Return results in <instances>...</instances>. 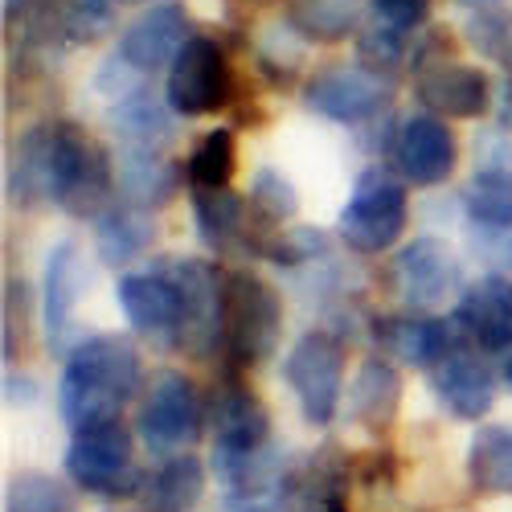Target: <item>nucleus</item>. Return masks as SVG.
Wrapping results in <instances>:
<instances>
[{"instance_id":"obj_18","label":"nucleus","mask_w":512,"mask_h":512,"mask_svg":"<svg viewBox=\"0 0 512 512\" xmlns=\"http://www.w3.org/2000/svg\"><path fill=\"white\" fill-rule=\"evenodd\" d=\"M82 295V263L78 246L58 242L46 254V271H41V328H46L50 349L70 353V332H74V304Z\"/></svg>"},{"instance_id":"obj_21","label":"nucleus","mask_w":512,"mask_h":512,"mask_svg":"<svg viewBox=\"0 0 512 512\" xmlns=\"http://www.w3.org/2000/svg\"><path fill=\"white\" fill-rule=\"evenodd\" d=\"M377 345L410 369H439L451 357V328L435 316H386L377 324Z\"/></svg>"},{"instance_id":"obj_31","label":"nucleus","mask_w":512,"mask_h":512,"mask_svg":"<svg viewBox=\"0 0 512 512\" xmlns=\"http://www.w3.org/2000/svg\"><path fill=\"white\" fill-rule=\"evenodd\" d=\"M5 512H78V504L62 480L46 472H21L5 488Z\"/></svg>"},{"instance_id":"obj_42","label":"nucleus","mask_w":512,"mask_h":512,"mask_svg":"<svg viewBox=\"0 0 512 512\" xmlns=\"http://www.w3.org/2000/svg\"><path fill=\"white\" fill-rule=\"evenodd\" d=\"M123 5H144V0H123Z\"/></svg>"},{"instance_id":"obj_33","label":"nucleus","mask_w":512,"mask_h":512,"mask_svg":"<svg viewBox=\"0 0 512 512\" xmlns=\"http://www.w3.org/2000/svg\"><path fill=\"white\" fill-rule=\"evenodd\" d=\"M250 209L259 213V218H267L271 226L295 218V209H300V197H295L291 181L283 173H275V168H259L250 181Z\"/></svg>"},{"instance_id":"obj_4","label":"nucleus","mask_w":512,"mask_h":512,"mask_svg":"<svg viewBox=\"0 0 512 512\" xmlns=\"http://www.w3.org/2000/svg\"><path fill=\"white\" fill-rule=\"evenodd\" d=\"M406 218H410L406 185L398 177H390L386 168H365L349 193V201H345V209H340L336 230L349 250L381 254L402 238Z\"/></svg>"},{"instance_id":"obj_11","label":"nucleus","mask_w":512,"mask_h":512,"mask_svg":"<svg viewBox=\"0 0 512 512\" xmlns=\"http://www.w3.org/2000/svg\"><path fill=\"white\" fill-rule=\"evenodd\" d=\"M459 259L443 238H410L390 259V287L406 308H439L459 291Z\"/></svg>"},{"instance_id":"obj_3","label":"nucleus","mask_w":512,"mask_h":512,"mask_svg":"<svg viewBox=\"0 0 512 512\" xmlns=\"http://www.w3.org/2000/svg\"><path fill=\"white\" fill-rule=\"evenodd\" d=\"M66 476L74 488H82L87 496H99V500L140 496L144 472L136 467L132 431H127L119 418L74 431V439L66 447Z\"/></svg>"},{"instance_id":"obj_7","label":"nucleus","mask_w":512,"mask_h":512,"mask_svg":"<svg viewBox=\"0 0 512 512\" xmlns=\"http://www.w3.org/2000/svg\"><path fill=\"white\" fill-rule=\"evenodd\" d=\"M234 95V74H230V58L213 37L193 33L185 41V50L173 58L164 78V99L177 115L197 119V115H213L222 111Z\"/></svg>"},{"instance_id":"obj_22","label":"nucleus","mask_w":512,"mask_h":512,"mask_svg":"<svg viewBox=\"0 0 512 512\" xmlns=\"http://www.w3.org/2000/svg\"><path fill=\"white\" fill-rule=\"evenodd\" d=\"M402 402V377L386 357H365L353 386H349V414L353 422L369 426V431H386L398 418Z\"/></svg>"},{"instance_id":"obj_15","label":"nucleus","mask_w":512,"mask_h":512,"mask_svg":"<svg viewBox=\"0 0 512 512\" xmlns=\"http://www.w3.org/2000/svg\"><path fill=\"white\" fill-rule=\"evenodd\" d=\"M193 37L189 29V13L185 5H173V0H164V5H152L148 13H140L132 25L119 33V46L115 54L136 66L144 78L160 74L173 66V58L185 50V41Z\"/></svg>"},{"instance_id":"obj_37","label":"nucleus","mask_w":512,"mask_h":512,"mask_svg":"<svg viewBox=\"0 0 512 512\" xmlns=\"http://www.w3.org/2000/svg\"><path fill=\"white\" fill-rule=\"evenodd\" d=\"M496 119L504 132H512V74L500 78V91H496Z\"/></svg>"},{"instance_id":"obj_1","label":"nucleus","mask_w":512,"mask_h":512,"mask_svg":"<svg viewBox=\"0 0 512 512\" xmlns=\"http://www.w3.org/2000/svg\"><path fill=\"white\" fill-rule=\"evenodd\" d=\"M140 353L123 336H87L82 345L66 353L62 381H58V406L70 431L95 422H111L123 406L140 394Z\"/></svg>"},{"instance_id":"obj_40","label":"nucleus","mask_w":512,"mask_h":512,"mask_svg":"<svg viewBox=\"0 0 512 512\" xmlns=\"http://www.w3.org/2000/svg\"><path fill=\"white\" fill-rule=\"evenodd\" d=\"M25 5H29V0H5V17L13 21V17H17L21 9H25Z\"/></svg>"},{"instance_id":"obj_9","label":"nucleus","mask_w":512,"mask_h":512,"mask_svg":"<svg viewBox=\"0 0 512 512\" xmlns=\"http://www.w3.org/2000/svg\"><path fill=\"white\" fill-rule=\"evenodd\" d=\"M181 283V340L177 345L205 361L218 349H226V279L213 263L205 259H181L168 263Z\"/></svg>"},{"instance_id":"obj_8","label":"nucleus","mask_w":512,"mask_h":512,"mask_svg":"<svg viewBox=\"0 0 512 512\" xmlns=\"http://www.w3.org/2000/svg\"><path fill=\"white\" fill-rule=\"evenodd\" d=\"M283 373L295 402H300V414L312 426H328L340 410V394H345V353H340V340H332L328 332H304L287 353Z\"/></svg>"},{"instance_id":"obj_5","label":"nucleus","mask_w":512,"mask_h":512,"mask_svg":"<svg viewBox=\"0 0 512 512\" xmlns=\"http://www.w3.org/2000/svg\"><path fill=\"white\" fill-rule=\"evenodd\" d=\"M279 332V291L259 275L234 271L226 279V353H234L238 365H263L279 349Z\"/></svg>"},{"instance_id":"obj_36","label":"nucleus","mask_w":512,"mask_h":512,"mask_svg":"<svg viewBox=\"0 0 512 512\" xmlns=\"http://www.w3.org/2000/svg\"><path fill=\"white\" fill-rule=\"evenodd\" d=\"M369 13L377 25L398 29V33H414L431 17V0H369Z\"/></svg>"},{"instance_id":"obj_38","label":"nucleus","mask_w":512,"mask_h":512,"mask_svg":"<svg viewBox=\"0 0 512 512\" xmlns=\"http://www.w3.org/2000/svg\"><path fill=\"white\" fill-rule=\"evenodd\" d=\"M312 512H349V504H345V496H340L336 488H328L320 500H316V508Z\"/></svg>"},{"instance_id":"obj_39","label":"nucleus","mask_w":512,"mask_h":512,"mask_svg":"<svg viewBox=\"0 0 512 512\" xmlns=\"http://www.w3.org/2000/svg\"><path fill=\"white\" fill-rule=\"evenodd\" d=\"M455 5L472 9V13H492V9H500V5H504V0H455Z\"/></svg>"},{"instance_id":"obj_13","label":"nucleus","mask_w":512,"mask_h":512,"mask_svg":"<svg viewBox=\"0 0 512 512\" xmlns=\"http://www.w3.org/2000/svg\"><path fill=\"white\" fill-rule=\"evenodd\" d=\"M455 160H459V144H455V132L443 123V115L426 111V115H410L398 123L394 164L410 185L418 189L443 185L455 173Z\"/></svg>"},{"instance_id":"obj_35","label":"nucleus","mask_w":512,"mask_h":512,"mask_svg":"<svg viewBox=\"0 0 512 512\" xmlns=\"http://www.w3.org/2000/svg\"><path fill=\"white\" fill-rule=\"evenodd\" d=\"M291 492V480L287 476H275V480H259V484H242V488H226L222 504L213 512H279L283 500Z\"/></svg>"},{"instance_id":"obj_32","label":"nucleus","mask_w":512,"mask_h":512,"mask_svg":"<svg viewBox=\"0 0 512 512\" xmlns=\"http://www.w3.org/2000/svg\"><path fill=\"white\" fill-rule=\"evenodd\" d=\"M119 0H58V33L70 46H91L115 29Z\"/></svg>"},{"instance_id":"obj_14","label":"nucleus","mask_w":512,"mask_h":512,"mask_svg":"<svg viewBox=\"0 0 512 512\" xmlns=\"http://www.w3.org/2000/svg\"><path fill=\"white\" fill-rule=\"evenodd\" d=\"M463 209L488 234L512 230V144L504 136H480L472 181L463 189Z\"/></svg>"},{"instance_id":"obj_41","label":"nucleus","mask_w":512,"mask_h":512,"mask_svg":"<svg viewBox=\"0 0 512 512\" xmlns=\"http://www.w3.org/2000/svg\"><path fill=\"white\" fill-rule=\"evenodd\" d=\"M504 386H508V394H512V353H508V361H504Z\"/></svg>"},{"instance_id":"obj_2","label":"nucleus","mask_w":512,"mask_h":512,"mask_svg":"<svg viewBox=\"0 0 512 512\" xmlns=\"http://www.w3.org/2000/svg\"><path fill=\"white\" fill-rule=\"evenodd\" d=\"M115 164L78 123H50V201L70 218H99L111 205Z\"/></svg>"},{"instance_id":"obj_16","label":"nucleus","mask_w":512,"mask_h":512,"mask_svg":"<svg viewBox=\"0 0 512 512\" xmlns=\"http://www.w3.org/2000/svg\"><path fill=\"white\" fill-rule=\"evenodd\" d=\"M455 320L480 353H512V279L484 275L463 287Z\"/></svg>"},{"instance_id":"obj_12","label":"nucleus","mask_w":512,"mask_h":512,"mask_svg":"<svg viewBox=\"0 0 512 512\" xmlns=\"http://www.w3.org/2000/svg\"><path fill=\"white\" fill-rule=\"evenodd\" d=\"M115 300L123 316L132 320L136 332L152 340H181V283L173 267H152V271H127L115 283Z\"/></svg>"},{"instance_id":"obj_20","label":"nucleus","mask_w":512,"mask_h":512,"mask_svg":"<svg viewBox=\"0 0 512 512\" xmlns=\"http://www.w3.org/2000/svg\"><path fill=\"white\" fill-rule=\"evenodd\" d=\"M435 398L447 406L451 418L476 422L496 402V377L476 353H451L435 369Z\"/></svg>"},{"instance_id":"obj_17","label":"nucleus","mask_w":512,"mask_h":512,"mask_svg":"<svg viewBox=\"0 0 512 512\" xmlns=\"http://www.w3.org/2000/svg\"><path fill=\"white\" fill-rule=\"evenodd\" d=\"M492 82L480 66L435 62L418 74V99L431 115L443 119H480L492 107Z\"/></svg>"},{"instance_id":"obj_25","label":"nucleus","mask_w":512,"mask_h":512,"mask_svg":"<svg viewBox=\"0 0 512 512\" xmlns=\"http://www.w3.org/2000/svg\"><path fill=\"white\" fill-rule=\"evenodd\" d=\"M467 484L480 496L512 492V422L476 426L472 443H467Z\"/></svg>"},{"instance_id":"obj_23","label":"nucleus","mask_w":512,"mask_h":512,"mask_svg":"<svg viewBox=\"0 0 512 512\" xmlns=\"http://www.w3.org/2000/svg\"><path fill=\"white\" fill-rule=\"evenodd\" d=\"M152 242H156V226L148 218V209L119 201V205H107L95 218V250L107 267L136 263L140 254H148Z\"/></svg>"},{"instance_id":"obj_19","label":"nucleus","mask_w":512,"mask_h":512,"mask_svg":"<svg viewBox=\"0 0 512 512\" xmlns=\"http://www.w3.org/2000/svg\"><path fill=\"white\" fill-rule=\"evenodd\" d=\"M181 168L160 156V148H119L115 156V193L136 209H160L177 197Z\"/></svg>"},{"instance_id":"obj_10","label":"nucleus","mask_w":512,"mask_h":512,"mask_svg":"<svg viewBox=\"0 0 512 512\" xmlns=\"http://www.w3.org/2000/svg\"><path fill=\"white\" fill-rule=\"evenodd\" d=\"M390 74L369 66H332L308 78L304 103L308 111L332 119V123H369L390 103Z\"/></svg>"},{"instance_id":"obj_6","label":"nucleus","mask_w":512,"mask_h":512,"mask_svg":"<svg viewBox=\"0 0 512 512\" xmlns=\"http://www.w3.org/2000/svg\"><path fill=\"white\" fill-rule=\"evenodd\" d=\"M201 426H205V410H201L197 386L181 369H160L152 377L140 418H136V431H140L144 447L160 459L181 455L201 439Z\"/></svg>"},{"instance_id":"obj_26","label":"nucleus","mask_w":512,"mask_h":512,"mask_svg":"<svg viewBox=\"0 0 512 512\" xmlns=\"http://www.w3.org/2000/svg\"><path fill=\"white\" fill-rule=\"evenodd\" d=\"M173 107L168 99H156L148 87L111 103V132L123 148H164L173 136Z\"/></svg>"},{"instance_id":"obj_34","label":"nucleus","mask_w":512,"mask_h":512,"mask_svg":"<svg viewBox=\"0 0 512 512\" xmlns=\"http://www.w3.org/2000/svg\"><path fill=\"white\" fill-rule=\"evenodd\" d=\"M406 37L410 33H398V29H386V25H369L361 37H357V58L361 66L369 70H381V74H390L406 62Z\"/></svg>"},{"instance_id":"obj_29","label":"nucleus","mask_w":512,"mask_h":512,"mask_svg":"<svg viewBox=\"0 0 512 512\" xmlns=\"http://www.w3.org/2000/svg\"><path fill=\"white\" fill-rule=\"evenodd\" d=\"M193 222L209 250H226L246 234V201L226 189H193Z\"/></svg>"},{"instance_id":"obj_24","label":"nucleus","mask_w":512,"mask_h":512,"mask_svg":"<svg viewBox=\"0 0 512 512\" xmlns=\"http://www.w3.org/2000/svg\"><path fill=\"white\" fill-rule=\"evenodd\" d=\"M201 492H205V467L197 455L181 451V455L160 459L156 472L144 476L140 500L148 512H193Z\"/></svg>"},{"instance_id":"obj_30","label":"nucleus","mask_w":512,"mask_h":512,"mask_svg":"<svg viewBox=\"0 0 512 512\" xmlns=\"http://www.w3.org/2000/svg\"><path fill=\"white\" fill-rule=\"evenodd\" d=\"M234 164H238V152H234V136L226 127H213L197 140V148L189 152V164H185V177L193 189H226L230 177H234Z\"/></svg>"},{"instance_id":"obj_28","label":"nucleus","mask_w":512,"mask_h":512,"mask_svg":"<svg viewBox=\"0 0 512 512\" xmlns=\"http://www.w3.org/2000/svg\"><path fill=\"white\" fill-rule=\"evenodd\" d=\"M287 25L304 41H320V46H336L357 33L361 25V0H291L287 5Z\"/></svg>"},{"instance_id":"obj_27","label":"nucleus","mask_w":512,"mask_h":512,"mask_svg":"<svg viewBox=\"0 0 512 512\" xmlns=\"http://www.w3.org/2000/svg\"><path fill=\"white\" fill-rule=\"evenodd\" d=\"M9 197L17 205L50 201V123H37L17 140L9 164Z\"/></svg>"}]
</instances>
